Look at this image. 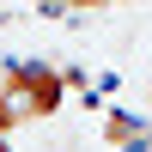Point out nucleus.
Returning a JSON list of instances; mask_svg holds the SVG:
<instances>
[{
	"mask_svg": "<svg viewBox=\"0 0 152 152\" xmlns=\"http://www.w3.org/2000/svg\"><path fill=\"white\" fill-rule=\"evenodd\" d=\"M104 140H116V146H146V134H140V122H128V116H110Z\"/></svg>",
	"mask_w": 152,
	"mask_h": 152,
	"instance_id": "f03ea898",
	"label": "nucleus"
},
{
	"mask_svg": "<svg viewBox=\"0 0 152 152\" xmlns=\"http://www.w3.org/2000/svg\"><path fill=\"white\" fill-rule=\"evenodd\" d=\"M12 128H24V116H18V104H12L6 79H0V134H12Z\"/></svg>",
	"mask_w": 152,
	"mask_h": 152,
	"instance_id": "7ed1b4c3",
	"label": "nucleus"
},
{
	"mask_svg": "<svg viewBox=\"0 0 152 152\" xmlns=\"http://www.w3.org/2000/svg\"><path fill=\"white\" fill-rule=\"evenodd\" d=\"M0 152H12V140H6V134H0Z\"/></svg>",
	"mask_w": 152,
	"mask_h": 152,
	"instance_id": "39448f33",
	"label": "nucleus"
},
{
	"mask_svg": "<svg viewBox=\"0 0 152 152\" xmlns=\"http://www.w3.org/2000/svg\"><path fill=\"white\" fill-rule=\"evenodd\" d=\"M6 91L24 122H49L67 104V73L49 67V61H18V67H6Z\"/></svg>",
	"mask_w": 152,
	"mask_h": 152,
	"instance_id": "f257e3e1",
	"label": "nucleus"
},
{
	"mask_svg": "<svg viewBox=\"0 0 152 152\" xmlns=\"http://www.w3.org/2000/svg\"><path fill=\"white\" fill-rule=\"evenodd\" d=\"M43 6H61V12H85V6H104V0H43Z\"/></svg>",
	"mask_w": 152,
	"mask_h": 152,
	"instance_id": "20e7f679",
	"label": "nucleus"
}]
</instances>
